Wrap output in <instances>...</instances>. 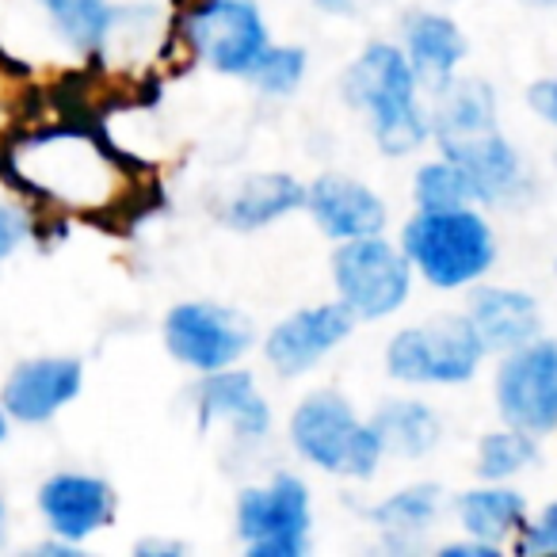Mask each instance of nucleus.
I'll return each instance as SVG.
<instances>
[{"label": "nucleus", "mask_w": 557, "mask_h": 557, "mask_svg": "<svg viewBox=\"0 0 557 557\" xmlns=\"http://www.w3.org/2000/svg\"><path fill=\"white\" fill-rule=\"evenodd\" d=\"M9 169L42 202L70 214H111L134 191L123 157L88 126H42L9 149Z\"/></svg>", "instance_id": "obj_1"}, {"label": "nucleus", "mask_w": 557, "mask_h": 557, "mask_svg": "<svg viewBox=\"0 0 557 557\" xmlns=\"http://www.w3.org/2000/svg\"><path fill=\"white\" fill-rule=\"evenodd\" d=\"M344 100L363 111L374 146L386 157H409L432 138V119L420 103V81L394 42H371L344 73Z\"/></svg>", "instance_id": "obj_2"}, {"label": "nucleus", "mask_w": 557, "mask_h": 557, "mask_svg": "<svg viewBox=\"0 0 557 557\" xmlns=\"http://www.w3.org/2000/svg\"><path fill=\"white\" fill-rule=\"evenodd\" d=\"M401 252L432 290H462L496 263V237L478 207L417 210L401 230Z\"/></svg>", "instance_id": "obj_3"}, {"label": "nucleus", "mask_w": 557, "mask_h": 557, "mask_svg": "<svg viewBox=\"0 0 557 557\" xmlns=\"http://www.w3.org/2000/svg\"><path fill=\"white\" fill-rule=\"evenodd\" d=\"M290 447L333 478L367 481L382 462V443L371 420H363L336 389H313L290 412Z\"/></svg>", "instance_id": "obj_4"}, {"label": "nucleus", "mask_w": 557, "mask_h": 557, "mask_svg": "<svg viewBox=\"0 0 557 557\" xmlns=\"http://www.w3.org/2000/svg\"><path fill=\"white\" fill-rule=\"evenodd\" d=\"M485 356L488 351L481 348L466 313H458V318L424 321L389 336L386 371L389 379L409 386H462L478 374Z\"/></svg>", "instance_id": "obj_5"}, {"label": "nucleus", "mask_w": 557, "mask_h": 557, "mask_svg": "<svg viewBox=\"0 0 557 557\" xmlns=\"http://www.w3.org/2000/svg\"><path fill=\"white\" fill-rule=\"evenodd\" d=\"M333 287L359 321H382L409 302L412 268L401 248L389 245L382 233L351 237L333 252Z\"/></svg>", "instance_id": "obj_6"}, {"label": "nucleus", "mask_w": 557, "mask_h": 557, "mask_svg": "<svg viewBox=\"0 0 557 557\" xmlns=\"http://www.w3.org/2000/svg\"><path fill=\"white\" fill-rule=\"evenodd\" d=\"M313 504L298 473H275L268 485L237 496V534L248 557H302L310 549Z\"/></svg>", "instance_id": "obj_7"}, {"label": "nucleus", "mask_w": 557, "mask_h": 557, "mask_svg": "<svg viewBox=\"0 0 557 557\" xmlns=\"http://www.w3.org/2000/svg\"><path fill=\"white\" fill-rule=\"evenodd\" d=\"M180 39L214 73L245 77L268 47V24L252 0H187L180 4Z\"/></svg>", "instance_id": "obj_8"}, {"label": "nucleus", "mask_w": 557, "mask_h": 557, "mask_svg": "<svg viewBox=\"0 0 557 557\" xmlns=\"http://www.w3.org/2000/svg\"><path fill=\"white\" fill-rule=\"evenodd\" d=\"M493 394L504 424L531 435L557 432V341L534 336L523 348L504 351Z\"/></svg>", "instance_id": "obj_9"}, {"label": "nucleus", "mask_w": 557, "mask_h": 557, "mask_svg": "<svg viewBox=\"0 0 557 557\" xmlns=\"http://www.w3.org/2000/svg\"><path fill=\"white\" fill-rule=\"evenodd\" d=\"M164 348L176 363L199 374L237 367L252 348V325L218 302H180L164 313Z\"/></svg>", "instance_id": "obj_10"}, {"label": "nucleus", "mask_w": 557, "mask_h": 557, "mask_svg": "<svg viewBox=\"0 0 557 557\" xmlns=\"http://www.w3.org/2000/svg\"><path fill=\"white\" fill-rule=\"evenodd\" d=\"M356 321L359 318L341 298L321 306H302V310H295L278 325H271V333L263 336V359L283 379H298V374L325 363L356 333Z\"/></svg>", "instance_id": "obj_11"}, {"label": "nucleus", "mask_w": 557, "mask_h": 557, "mask_svg": "<svg viewBox=\"0 0 557 557\" xmlns=\"http://www.w3.org/2000/svg\"><path fill=\"white\" fill-rule=\"evenodd\" d=\"M440 141V153L450 157L455 164H462V172L470 176L473 195L485 207H511V202L527 199V172L519 161L516 146L500 134V123L485 126V131L470 134H450Z\"/></svg>", "instance_id": "obj_12"}, {"label": "nucleus", "mask_w": 557, "mask_h": 557, "mask_svg": "<svg viewBox=\"0 0 557 557\" xmlns=\"http://www.w3.org/2000/svg\"><path fill=\"white\" fill-rule=\"evenodd\" d=\"M115 488L92 473H54L39 488V511L47 527L54 531V539L73 542V546L103 531L115 519Z\"/></svg>", "instance_id": "obj_13"}, {"label": "nucleus", "mask_w": 557, "mask_h": 557, "mask_svg": "<svg viewBox=\"0 0 557 557\" xmlns=\"http://www.w3.org/2000/svg\"><path fill=\"white\" fill-rule=\"evenodd\" d=\"M81 386H85V367L81 359L70 356H42L27 359L4 382L0 405L9 417H16L20 424H47L50 417L65 409L70 401H77Z\"/></svg>", "instance_id": "obj_14"}, {"label": "nucleus", "mask_w": 557, "mask_h": 557, "mask_svg": "<svg viewBox=\"0 0 557 557\" xmlns=\"http://www.w3.org/2000/svg\"><path fill=\"white\" fill-rule=\"evenodd\" d=\"M195 409H199L202 428L225 424L245 443H260L271 432V405L263 401L252 374L237 371V367L202 374L199 389H195Z\"/></svg>", "instance_id": "obj_15"}, {"label": "nucleus", "mask_w": 557, "mask_h": 557, "mask_svg": "<svg viewBox=\"0 0 557 557\" xmlns=\"http://www.w3.org/2000/svg\"><path fill=\"white\" fill-rule=\"evenodd\" d=\"M306 210L313 214L318 230L333 240H351V237H371V233L386 230V202L379 199V191L351 176H318L306 187Z\"/></svg>", "instance_id": "obj_16"}, {"label": "nucleus", "mask_w": 557, "mask_h": 557, "mask_svg": "<svg viewBox=\"0 0 557 557\" xmlns=\"http://www.w3.org/2000/svg\"><path fill=\"white\" fill-rule=\"evenodd\" d=\"M466 321L485 351H516L531 344L542 329L539 302L511 287H478L466 302Z\"/></svg>", "instance_id": "obj_17"}, {"label": "nucleus", "mask_w": 557, "mask_h": 557, "mask_svg": "<svg viewBox=\"0 0 557 557\" xmlns=\"http://www.w3.org/2000/svg\"><path fill=\"white\" fill-rule=\"evenodd\" d=\"M405 58L417 73L420 88L440 92L447 81L458 77V65L470 54L462 27L443 12H412L405 20Z\"/></svg>", "instance_id": "obj_18"}, {"label": "nucleus", "mask_w": 557, "mask_h": 557, "mask_svg": "<svg viewBox=\"0 0 557 557\" xmlns=\"http://www.w3.org/2000/svg\"><path fill=\"white\" fill-rule=\"evenodd\" d=\"M302 207H306V184H298L287 172H256V176L237 184V191L230 195V202L222 207V222L230 230L256 233Z\"/></svg>", "instance_id": "obj_19"}, {"label": "nucleus", "mask_w": 557, "mask_h": 557, "mask_svg": "<svg viewBox=\"0 0 557 557\" xmlns=\"http://www.w3.org/2000/svg\"><path fill=\"white\" fill-rule=\"evenodd\" d=\"M455 516L470 539H481L488 546H504L527 523V500L516 488L504 485V481H485L481 488H466L458 496Z\"/></svg>", "instance_id": "obj_20"}, {"label": "nucleus", "mask_w": 557, "mask_h": 557, "mask_svg": "<svg viewBox=\"0 0 557 557\" xmlns=\"http://www.w3.org/2000/svg\"><path fill=\"white\" fill-rule=\"evenodd\" d=\"M371 428L379 435L382 450L397 458H424L443 440L440 412L424 401H412V397H394V401L379 405L371 417Z\"/></svg>", "instance_id": "obj_21"}, {"label": "nucleus", "mask_w": 557, "mask_h": 557, "mask_svg": "<svg viewBox=\"0 0 557 557\" xmlns=\"http://www.w3.org/2000/svg\"><path fill=\"white\" fill-rule=\"evenodd\" d=\"M443 516V488L432 481H417L409 488H397L382 504L371 508V519L379 523V531L386 534L389 546L405 549L432 531V523Z\"/></svg>", "instance_id": "obj_22"}, {"label": "nucleus", "mask_w": 557, "mask_h": 557, "mask_svg": "<svg viewBox=\"0 0 557 557\" xmlns=\"http://www.w3.org/2000/svg\"><path fill=\"white\" fill-rule=\"evenodd\" d=\"M432 108V138H450V134H470L496 126V92L481 77H455L440 88Z\"/></svg>", "instance_id": "obj_23"}, {"label": "nucleus", "mask_w": 557, "mask_h": 557, "mask_svg": "<svg viewBox=\"0 0 557 557\" xmlns=\"http://www.w3.org/2000/svg\"><path fill=\"white\" fill-rule=\"evenodd\" d=\"M531 462H539V435L523 428H496L485 432L478 443V478L481 481H508L523 473Z\"/></svg>", "instance_id": "obj_24"}, {"label": "nucleus", "mask_w": 557, "mask_h": 557, "mask_svg": "<svg viewBox=\"0 0 557 557\" xmlns=\"http://www.w3.org/2000/svg\"><path fill=\"white\" fill-rule=\"evenodd\" d=\"M412 199L417 210H455V207H478L470 176L462 172V164H455L450 157L428 161L412 176Z\"/></svg>", "instance_id": "obj_25"}, {"label": "nucleus", "mask_w": 557, "mask_h": 557, "mask_svg": "<svg viewBox=\"0 0 557 557\" xmlns=\"http://www.w3.org/2000/svg\"><path fill=\"white\" fill-rule=\"evenodd\" d=\"M306 70H310V54L302 47H295V42L275 47V42H268L260 50V58L248 65L245 81L260 88L263 96H290L302 88Z\"/></svg>", "instance_id": "obj_26"}, {"label": "nucleus", "mask_w": 557, "mask_h": 557, "mask_svg": "<svg viewBox=\"0 0 557 557\" xmlns=\"http://www.w3.org/2000/svg\"><path fill=\"white\" fill-rule=\"evenodd\" d=\"M516 554L519 557H539L554 554L557 557V504H546L534 519H527L516 531Z\"/></svg>", "instance_id": "obj_27"}, {"label": "nucleus", "mask_w": 557, "mask_h": 557, "mask_svg": "<svg viewBox=\"0 0 557 557\" xmlns=\"http://www.w3.org/2000/svg\"><path fill=\"white\" fill-rule=\"evenodd\" d=\"M24 240H27V218L16 207H9V202H0V260H9Z\"/></svg>", "instance_id": "obj_28"}, {"label": "nucleus", "mask_w": 557, "mask_h": 557, "mask_svg": "<svg viewBox=\"0 0 557 557\" xmlns=\"http://www.w3.org/2000/svg\"><path fill=\"white\" fill-rule=\"evenodd\" d=\"M527 103H531V111L542 123H549L557 131V77L534 81V85L527 88Z\"/></svg>", "instance_id": "obj_29"}, {"label": "nucleus", "mask_w": 557, "mask_h": 557, "mask_svg": "<svg viewBox=\"0 0 557 557\" xmlns=\"http://www.w3.org/2000/svg\"><path fill=\"white\" fill-rule=\"evenodd\" d=\"M440 554L443 557H500V546H488V542L466 534V542H447Z\"/></svg>", "instance_id": "obj_30"}, {"label": "nucleus", "mask_w": 557, "mask_h": 557, "mask_svg": "<svg viewBox=\"0 0 557 557\" xmlns=\"http://www.w3.org/2000/svg\"><path fill=\"white\" fill-rule=\"evenodd\" d=\"M325 16H356V0H318Z\"/></svg>", "instance_id": "obj_31"}, {"label": "nucleus", "mask_w": 557, "mask_h": 557, "mask_svg": "<svg viewBox=\"0 0 557 557\" xmlns=\"http://www.w3.org/2000/svg\"><path fill=\"white\" fill-rule=\"evenodd\" d=\"M138 554H161V557H172V554H184V549L176 546V542H161V539H149V542H141L138 546Z\"/></svg>", "instance_id": "obj_32"}, {"label": "nucleus", "mask_w": 557, "mask_h": 557, "mask_svg": "<svg viewBox=\"0 0 557 557\" xmlns=\"http://www.w3.org/2000/svg\"><path fill=\"white\" fill-rule=\"evenodd\" d=\"M527 9H539V12H557V0H519Z\"/></svg>", "instance_id": "obj_33"}, {"label": "nucleus", "mask_w": 557, "mask_h": 557, "mask_svg": "<svg viewBox=\"0 0 557 557\" xmlns=\"http://www.w3.org/2000/svg\"><path fill=\"white\" fill-rule=\"evenodd\" d=\"M4 435H9V412H4V405H0V443H4Z\"/></svg>", "instance_id": "obj_34"}, {"label": "nucleus", "mask_w": 557, "mask_h": 557, "mask_svg": "<svg viewBox=\"0 0 557 557\" xmlns=\"http://www.w3.org/2000/svg\"><path fill=\"white\" fill-rule=\"evenodd\" d=\"M0 534H4V500H0Z\"/></svg>", "instance_id": "obj_35"}, {"label": "nucleus", "mask_w": 557, "mask_h": 557, "mask_svg": "<svg viewBox=\"0 0 557 557\" xmlns=\"http://www.w3.org/2000/svg\"><path fill=\"white\" fill-rule=\"evenodd\" d=\"M554 271H557V260H554Z\"/></svg>", "instance_id": "obj_36"}, {"label": "nucleus", "mask_w": 557, "mask_h": 557, "mask_svg": "<svg viewBox=\"0 0 557 557\" xmlns=\"http://www.w3.org/2000/svg\"><path fill=\"white\" fill-rule=\"evenodd\" d=\"M39 4H47V0H39Z\"/></svg>", "instance_id": "obj_37"}]
</instances>
